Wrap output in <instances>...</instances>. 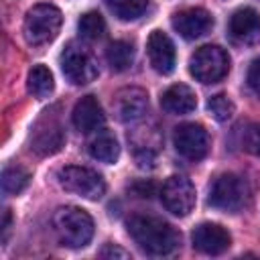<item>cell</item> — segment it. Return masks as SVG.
<instances>
[{"label":"cell","instance_id":"6da1fadb","mask_svg":"<svg viewBox=\"0 0 260 260\" xmlns=\"http://www.w3.org/2000/svg\"><path fill=\"white\" fill-rule=\"evenodd\" d=\"M126 228L130 238L138 244V248L152 256H167L175 252L181 244V234L169 221L154 215H130Z\"/></svg>","mask_w":260,"mask_h":260},{"label":"cell","instance_id":"7a4b0ae2","mask_svg":"<svg viewBox=\"0 0 260 260\" xmlns=\"http://www.w3.org/2000/svg\"><path fill=\"white\" fill-rule=\"evenodd\" d=\"M91 215L75 205H63L53 213V230L57 240L67 248H83L93 238Z\"/></svg>","mask_w":260,"mask_h":260},{"label":"cell","instance_id":"3957f363","mask_svg":"<svg viewBox=\"0 0 260 260\" xmlns=\"http://www.w3.org/2000/svg\"><path fill=\"white\" fill-rule=\"evenodd\" d=\"M250 199V187L248 183L236 175V173H221L213 179L207 193V203L213 209L236 213L242 207H246Z\"/></svg>","mask_w":260,"mask_h":260},{"label":"cell","instance_id":"277c9868","mask_svg":"<svg viewBox=\"0 0 260 260\" xmlns=\"http://www.w3.org/2000/svg\"><path fill=\"white\" fill-rule=\"evenodd\" d=\"M63 22V14L57 6L53 4H37L32 6L26 16H24V24H22V32L28 45L32 47H41L51 43L61 28Z\"/></svg>","mask_w":260,"mask_h":260},{"label":"cell","instance_id":"5b68a950","mask_svg":"<svg viewBox=\"0 0 260 260\" xmlns=\"http://www.w3.org/2000/svg\"><path fill=\"white\" fill-rule=\"evenodd\" d=\"M57 179H59V185L65 191L75 193V195H79L83 199H89V201H95L106 193L104 177L98 171L87 169V167L67 165V167L57 171Z\"/></svg>","mask_w":260,"mask_h":260},{"label":"cell","instance_id":"8992f818","mask_svg":"<svg viewBox=\"0 0 260 260\" xmlns=\"http://www.w3.org/2000/svg\"><path fill=\"white\" fill-rule=\"evenodd\" d=\"M189 71L201 83H215L228 75L230 57L217 45H203L191 55Z\"/></svg>","mask_w":260,"mask_h":260},{"label":"cell","instance_id":"52a82bcc","mask_svg":"<svg viewBox=\"0 0 260 260\" xmlns=\"http://www.w3.org/2000/svg\"><path fill=\"white\" fill-rule=\"evenodd\" d=\"M61 71L73 85H85L98 77V61L81 45L69 43L61 53Z\"/></svg>","mask_w":260,"mask_h":260},{"label":"cell","instance_id":"ba28073f","mask_svg":"<svg viewBox=\"0 0 260 260\" xmlns=\"http://www.w3.org/2000/svg\"><path fill=\"white\" fill-rule=\"evenodd\" d=\"M160 201L167 207V211H171L173 215L185 217L195 207V201H197L195 187H193V183L187 177L173 175L160 187Z\"/></svg>","mask_w":260,"mask_h":260},{"label":"cell","instance_id":"9c48e42d","mask_svg":"<svg viewBox=\"0 0 260 260\" xmlns=\"http://www.w3.org/2000/svg\"><path fill=\"white\" fill-rule=\"evenodd\" d=\"M173 144L177 152L187 160H201L209 152V134L201 124L187 122L175 128Z\"/></svg>","mask_w":260,"mask_h":260},{"label":"cell","instance_id":"30bf717a","mask_svg":"<svg viewBox=\"0 0 260 260\" xmlns=\"http://www.w3.org/2000/svg\"><path fill=\"white\" fill-rule=\"evenodd\" d=\"M228 32L238 45H258L260 43V12L244 6L238 8L228 22Z\"/></svg>","mask_w":260,"mask_h":260},{"label":"cell","instance_id":"8fae6325","mask_svg":"<svg viewBox=\"0 0 260 260\" xmlns=\"http://www.w3.org/2000/svg\"><path fill=\"white\" fill-rule=\"evenodd\" d=\"M191 242H193L195 250H199L203 254L217 256V254H223L232 246V236L223 225L211 223V221H203L193 230Z\"/></svg>","mask_w":260,"mask_h":260},{"label":"cell","instance_id":"7c38bea8","mask_svg":"<svg viewBox=\"0 0 260 260\" xmlns=\"http://www.w3.org/2000/svg\"><path fill=\"white\" fill-rule=\"evenodd\" d=\"M146 53H148V61L156 73L169 75L175 69L177 53H175V45L167 32L152 30L148 41H146Z\"/></svg>","mask_w":260,"mask_h":260},{"label":"cell","instance_id":"4fadbf2b","mask_svg":"<svg viewBox=\"0 0 260 260\" xmlns=\"http://www.w3.org/2000/svg\"><path fill=\"white\" fill-rule=\"evenodd\" d=\"M213 26V18L205 8H185L175 12L173 16V28L183 39H199L207 35Z\"/></svg>","mask_w":260,"mask_h":260},{"label":"cell","instance_id":"5bb4252c","mask_svg":"<svg viewBox=\"0 0 260 260\" xmlns=\"http://www.w3.org/2000/svg\"><path fill=\"white\" fill-rule=\"evenodd\" d=\"M148 110V95L140 87H124L114 98V112L122 122H136Z\"/></svg>","mask_w":260,"mask_h":260},{"label":"cell","instance_id":"9a60e30c","mask_svg":"<svg viewBox=\"0 0 260 260\" xmlns=\"http://www.w3.org/2000/svg\"><path fill=\"white\" fill-rule=\"evenodd\" d=\"M63 142H65V134L61 124L53 118H43L32 130L30 150H35L41 156H47V154H55L63 146Z\"/></svg>","mask_w":260,"mask_h":260},{"label":"cell","instance_id":"2e32d148","mask_svg":"<svg viewBox=\"0 0 260 260\" xmlns=\"http://www.w3.org/2000/svg\"><path fill=\"white\" fill-rule=\"evenodd\" d=\"M73 126L83 132V134H89V132H95L104 126L106 122V114H104V108L102 104L98 102L95 95H83L75 108H73Z\"/></svg>","mask_w":260,"mask_h":260},{"label":"cell","instance_id":"e0dca14e","mask_svg":"<svg viewBox=\"0 0 260 260\" xmlns=\"http://www.w3.org/2000/svg\"><path fill=\"white\" fill-rule=\"evenodd\" d=\"M160 106L165 112L169 114H189L197 108V95L195 91L185 85V83H175L171 87H167L160 95Z\"/></svg>","mask_w":260,"mask_h":260},{"label":"cell","instance_id":"ac0fdd59","mask_svg":"<svg viewBox=\"0 0 260 260\" xmlns=\"http://www.w3.org/2000/svg\"><path fill=\"white\" fill-rule=\"evenodd\" d=\"M87 150H89V156L91 158H95L100 162H108V165L110 162H116L118 156H120V144L108 132H102L95 138H91L89 144H87Z\"/></svg>","mask_w":260,"mask_h":260},{"label":"cell","instance_id":"d6986e66","mask_svg":"<svg viewBox=\"0 0 260 260\" xmlns=\"http://www.w3.org/2000/svg\"><path fill=\"white\" fill-rule=\"evenodd\" d=\"M53 87H55V81H53V73H51L49 67L35 65L28 71V77H26V89H28V93H32L35 98L43 100V98H49L53 93Z\"/></svg>","mask_w":260,"mask_h":260},{"label":"cell","instance_id":"ffe728a7","mask_svg":"<svg viewBox=\"0 0 260 260\" xmlns=\"http://www.w3.org/2000/svg\"><path fill=\"white\" fill-rule=\"evenodd\" d=\"M106 61L114 71H126L134 63V47L128 41H112L106 49Z\"/></svg>","mask_w":260,"mask_h":260},{"label":"cell","instance_id":"44dd1931","mask_svg":"<svg viewBox=\"0 0 260 260\" xmlns=\"http://www.w3.org/2000/svg\"><path fill=\"white\" fill-rule=\"evenodd\" d=\"M28 171H24L18 165H8L2 171V191L6 195H18L28 185Z\"/></svg>","mask_w":260,"mask_h":260},{"label":"cell","instance_id":"7402d4cb","mask_svg":"<svg viewBox=\"0 0 260 260\" xmlns=\"http://www.w3.org/2000/svg\"><path fill=\"white\" fill-rule=\"evenodd\" d=\"M77 30H79V35H81L85 41H98V39H102L104 32H106V20H104V16H102L100 12L89 10V12H85V14L79 18Z\"/></svg>","mask_w":260,"mask_h":260},{"label":"cell","instance_id":"603a6c76","mask_svg":"<svg viewBox=\"0 0 260 260\" xmlns=\"http://www.w3.org/2000/svg\"><path fill=\"white\" fill-rule=\"evenodd\" d=\"M114 16L120 20H136L138 16L144 14L148 0H106Z\"/></svg>","mask_w":260,"mask_h":260},{"label":"cell","instance_id":"cb8c5ba5","mask_svg":"<svg viewBox=\"0 0 260 260\" xmlns=\"http://www.w3.org/2000/svg\"><path fill=\"white\" fill-rule=\"evenodd\" d=\"M207 110L217 122H225L234 116V102L225 93H215L207 100Z\"/></svg>","mask_w":260,"mask_h":260},{"label":"cell","instance_id":"d4e9b609","mask_svg":"<svg viewBox=\"0 0 260 260\" xmlns=\"http://www.w3.org/2000/svg\"><path fill=\"white\" fill-rule=\"evenodd\" d=\"M242 146L260 156V124H250L246 130H244V136H242Z\"/></svg>","mask_w":260,"mask_h":260},{"label":"cell","instance_id":"484cf974","mask_svg":"<svg viewBox=\"0 0 260 260\" xmlns=\"http://www.w3.org/2000/svg\"><path fill=\"white\" fill-rule=\"evenodd\" d=\"M246 81H248V87L260 95V57L254 59L248 67V75H246Z\"/></svg>","mask_w":260,"mask_h":260},{"label":"cell","instance_id":"4316f807","mask_svg":"<svg viewBox=\"0 0 260 260\" xmlns=\"http://www.w3.org/2000/svg\"><path fill=\"white\" fill-rule=\"evenodd\" d=\"M102 256H104V258H110V256H112V258H114V256H120V258H128L130 254H128L126 250H122V248H118V246H112V244H110V246H108V248L102 252Z\"/></svg>","mask_w":260,"mask_h":260},{"label":"cell","instance_id":"83f0119b","mask_svg":"<svg viewBox=\"0 0 260 260\" xmlns=\"http://www.w3.org/2000/svg\"><path fill=\"white\" fill-rule=\"evenodd\" d=\"M8 230H10V211L4 209V219H2V242H6Z\"/></svg>","mask_w":260,"mask_h":260}]
</instances>
